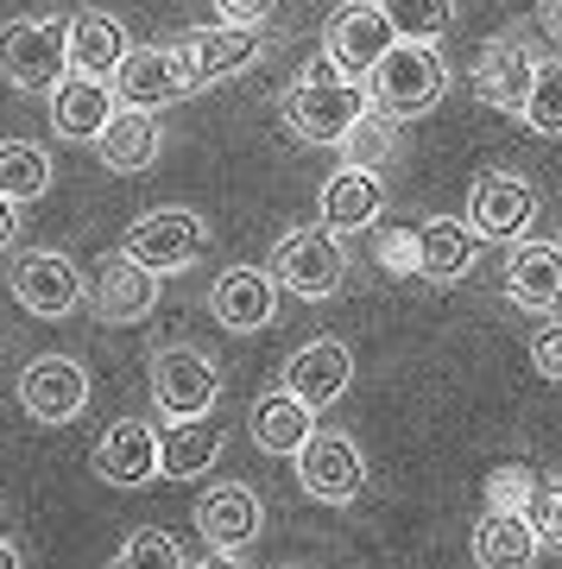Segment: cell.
<instances>
[{
	"label": "cell",
	"mask_w": 562,
	"mask_h": 569,
	"mask_svg": "<svg viewBox=\"0 0 562 569\" xmlns=\"http://www.w3.org/2000/svg\"><path fill=\"white\" fill-rule=\"evenodd\" d=\"M531 367H538L543 380H562V323H543L531 336Z\"/></svg>",
	"instance_id": "obj_35"
},
{
	"label": "cell",
	"mask_w": 562,
	"mask_h": 569,
	"mask_svg": "<svg viewBox=\"0 0 562 569\" xmlns=\"http://www.w3.org/2000/svg\"><path fill=\"white\" fill-rule=\"evenodd\" d=\"M44 190H51V152L39 140H0V197L26 209Z\"/></svg>",
	"instance_id": "obj_28"
},
{
	"label": "cell",
	"mask_w": 562,
	"mask_h": 569,
	"mask_svg": "<svg viewBox=\"0 0 562 569\" xmlns=\"http://www.w3.org/2000/svg\"><path fill=\"white\" fill-rule=\"evenodd\" d=\"M89 462L108 488H145V481H159V430L145 418H121V425L101 430Z\"/></svg>",
	"instance_id": "obj_18"
},
{
	"label": "cell",
	"mask_w": 562,
	"mask_h": 569,
	"mask_svg": "<svg viewBox=\"0 0 562 569\" xmlns=\"http://www.w3.org/2000/svg\"><path fill=\"white\" fill-rule=\"evenodd\" d=\"M0 563H20V550L7 545V538H0Z\"/></svg>",
	"instance_id": "obj_39"
},
{
	"label": "cell",
	"mask_w": 562,
	"mask_h": 569,
	"mask_svg": "<svg viewBox=\"0 0 562 569\" xmlns=\"http://www.w3.org/2000/svg\"><path fill=\"white\" fill-rule=\"evenodd\" d=\"M556 550H562V545H556Z\"/></svg>",
	"instance_id": "obj_40"
},
{
	"label": "cell",
	"mask_w": 562,
	"mask_h": 569,
	"mask_svg": "<svg viewBox=\"0 0 562 569\" xmlns=\"http://www.w3.org/2000/svg\"><path fill=\"white\" fill-rule=\"evenodd\" d=\"M20 406L32 425H77L89 406V367L77 355H39L20 373Z\"/></svg>",
	"instance_id": "obj_10"
},
{
	"label": "cell",
	"mask_w": 562,
	"mask_h": 569,
	"mask_svg": "<svg viewBox=\"0 0 562 569\" xmlns=\"http://www.w3.org/2000/svg\"><path fill=\"white\" fill-rule=\"evenodd\" d=\"M524 526L538 531V545H550V550L562 545V481H550V488L531 493V507H524Z\"/></svg>",
	"instance_id": "obj_34"
},
{
	"label": "cell",
	"mask_w": 562,
	"mask_h": 569,
	"mask_svg": "<svg viewBox=\"0 0 562 569\" xmlns=\"http://www.w3.org/2000/svg\"><path fill=\"white\" fill-rule=\"evenodd\" d=\"M538 531L524 526L519 512H486L481 526H474V563H493V569H505V563H538Z\"/></svg>",
	"instance_id": "obj_29"
},
{
	"label": "cell",
	"mask_w": 562,
	"mask_h": 569,
	"mask_svg": "<svg viewBox=\"0 0 562 569\" xmlns=\"http://www.w3.org/2000/svg\"><path fill=\"white\" fill-rule=\"evenodd\" d=\"M108 89H114V102H121V108H164V102H178L183 89H190L183 51H171V44H127L121 63H114V77H108Z\"/></svg>",
	"instance_id": "obj_13"
},
{
	"label": "cell",
	"mask_w": 562,
	"mask_h": 569,
	"mask_svg": "<svg viewBox=\"0 0 562 569\" xmlns=\"http://www.w3.org/2000/svg\"><path fill=\"white\" fill-rule=\"evenodd\" d=\"M209 317L234 336H253L279 317V279L260 272V266H228L215 284H209Z\"/></svg>",
	"instance_id": "obj_15"
},
{
	"label": "cell",
	"mask_w": 562,
	"mask_h": 569,
	"mask_svg": "<svg viewBox=\"0 0 562 569\" xmlns=\"http://www.w3.org/2000/svg\"><path fill=\"white\" fill-rule=\"evenodd\" d=\"M348 387H354V355H348V342H335V336H317V342H303L298 355L284 361V392H298L310 411L335 406Z\"/></svg>",
	"instance_id": "obj_17"
},
{
	"label": "cell",
	"mask_w": 562,
	"mask_h": 569,
	"mask_svg": "<svg viewBox=\"0 0 562 569\" xmlns=\"http://www.w3.org/2000/svg\"><path fill=\"white\" fill-rule=\"evenodd\" d=\"M538 13H543V32H550V39L562 44V0H543Z\"/></svg>",
	"instance_id": "obj_38"
},
{
	"label": "cell",
	"mask_w": 562,
	"mask_h": 569,
	"mask_svg": "<svg viewBox=\"0 0 562 569\" xmlns=\"http://www.w3.org/2000/svg\"><path fill=\"white\" fill-rule=\"evenodd\" d=\"M310 430H317V411L303 406L298 392H284V387L279 392H260L253 411H247V437H253L265 456H291Z\"/></svg>",
	"instance_id": "obj_26"
},
{
	"label": "cell",
	"mask_w": 562,
	"mask_h": 569,
	"mask_svg": "<svg viewBox=\"0 0 562 569\" xmlns=\"http://www.w3.org/2000/svg\"><path fill=\"white\" fill-rule=\"evenodd\" d=\"M13 247H20V203L0 197V253H13Z\"/></svg>",
	"instance_id": "obj_37"
},
{
	"label": "cell",
	"mask_w": 562,
	"mask_h": 569,
	"mask_svg": "<svg viewBox=\"0 0 562 569\" xmlns=\"http://www.w3.org/2000/svg\"><path fill=\"white\" fill-rule=\"evenodd\" d=\"M335 146H342V159H348V164H367V171H380V164L399 152V121H392L385 108L367 102L361 114L348 121V133H342Z\"/></svg>",
	"instance_id": "obj_30"
},
{
	"label": "cell",
	"mask_w": 562,
	"mask_h": 569,
	"mask_svg": "<svg viewBox=\"0 0 562 569\" xmlns=\"http://www.w3.org/2000/svg\"><path fill=\"white\" fill-rule=\"evenodd\" d=\"M63 70H70V58H63V20H7L0 26V77L13 82V89L44 96Z\"/></svg>",
	"instance_id": "obj_8"
},
{
	"label": "cell",
	"mask_w": 562,
	"mask_h": 569,
	"mask_svg": "<svg viewBox=\"0 0 562 569\" xmlns=\"http://www.w3.org/2000/svg\"><path fill=\"white\" fill-rule=\"evenodd\" d=\"M531 63H538V44L524 32H500L486 39V51L474 58V96L500 114H519L524 89H531Z\"/></svg>",
	"instance_id": "obj_16"
},
{
	"label": "cell",
	"mask_w": 562,
	"mask_h": 569,
	"mask_svg": "<svg viewBox=\"0 0 562 569\" xmlns=\"http://www.w3.org/2000/svg\"><path fill=\"white\" fill-rule=\"evenodd\" d=\"M51 127H58V140L82 146V140H96L101 121L114 114V89H108V77H82V70H63L51 89Z\"/></svg>",
	"instance_id": "obj_19"
},
{
	"label": "cell",
	"mask_w": 562,
	"mask_h": 569,
	"mask_svg": "<svg viewBox=\"0 0 562 569\" xmlns=\"http://www.w3.org/2000/svg\"><path fill=\"white\" fill-rule=\"evenodd\" d=\"M209 7H215L221 20H234V26H260L279 0H209Z\"/></svg>",
	"instance_id": "obj_36"
},
{
	"label": "cell",
	"mask_w": 562,
	"mask_h": 569,
	"mask_svg": "<svg viewBox=\"0 0 562 569\" xmlns=\"http://www.w3.org/2000/svg\"><path fill=\"white\" fill-rule=\"evenodd\" d=\"M291 462H298L303 493L322 500V507H348V500H361V488H367V456L348 430H310V437L291 449Z\"/></svg>",
	"instance_id": "obj_5"
},
{
	"label": "cell",
	"mask_w": 562,
	"mask_h": 569,
	"mask_svg": "<svg viewBox=\"0 0 562 569\" xmlns=\"http://www.w3.org/2000/svg\"><path fill=\"white\" fill-rule=\"evenodd\" d=\"M209 247V222H202L197 209H152V216H140V222L127 228L121 253L127 260L152 266V272H183V266H197V253Z\"/></svg>",
	"instance_id": "obj_7"
},
{
	"label": "cell",
	"mask_w": 562,
	"mask_h": 569,
	"mask_svg": "<svg viewBox=\"0 0 562 569\" xmlns=\"http://www.w3.org/2000/svg\"><path fill=\"white\" fill-rule=\"evenodd\" d=\"M183 51V70H190V89H209V82H228V77H247L253 63L265 58V32L260 26H202L178 44Z\"/></svg>",
	"instance_id": "obj_12"
},
{
	"label": "cell",
	"mask_w": 562,
	"mask_h": 569,
	"mask_svg": "<svg viewBox=\"0 0 562 569\" xmlns=\"http://www.w3.org/2000/svg\"><path fill=\"white\" fill-rule=\"evenodd\" d=\"M411 272L436 284H455L474 272V228L455 222V216H430V222L411 234Z\"/></svg>",
	"instance_id": "obj_22"
},
{
	"label": "cell",
	"mask_w": 562,
	"mask_h": 569,
	"mask_svg": "<svg viewBox=\"0 0 562 569\" xmlns=\"http://www.w3.org/2000/svg\"><path fill=\"white\" fill-rule=\"evenodd\" d=\"M127 26L108 20V13H77V20H63V58H70V70H82V77H114V63H121L127 51Z\"/></svg>",
	"instance_id": "obj_27"
},
{
	"label": "cell",
	"mask_w": 562,
	"mask_h": 569,
	"mask_svg": "<svg viewBox=\"0 0 562 569\" xmlns=\"http://www.w3.org/2000/svg\"><path fill=\"white\" fill-rule=\"evenodd\" d=\"M449 63L436 58V39H392L367 70V102L385 108L392 121H418L442 102Z\"/></svg>",
	"instance_id": "obj_1"
},
{
	"label": "cell",
	"mask_w": 562,
	"mask_h": 569,
	"mask_svg": "<svg viewBox=\"0 0 562 569\" xmlns=\"http://www.w3.org/2000/svg\"><path fill=\"white\" fill-rule=\"evenodd\" d=\"M7 291L20 298L26 317H39V323H63V317H77L82 298H89V284H82V266L58 247H26L20 260L7 266Z\"/></svg>",
	"instance_id": "obj_3"
},
{
	"label": "cell",
	"mask_w": 562,
	"mask_h": 569,
	"mask_svg": "<svg viewBox=\"0 0 562 569\" xmlns=\"http://www.w3.org/2000/svg\"><path fill=\"white\" fill-rule=\"evenodd\" d=\"M392 39H399V32H392V20L380 13V0H348V7H335V20L322 26V58L335 63V77L367 82L373 58H380Z\"/></svg>",
	"instance_id": "obj_11"
},
{
	"label": "cell",
	"mask_w": 562,
	"mask_h": 569,
	"mask_svg": "<svg viewBox=\"0 0 562 569\" xmlns=\"http://www.w3.org/2000/svg\"><path fill=\"white\" fill-rule=\"evenodd\" d=\"M361 108H367V82L335 77V63L317 58L298 82H291V89H284L279 114H284V127H291L298 140H310V146H335V140L348 133V121L361 114Z\"/></svg>",
	"instance_id": "obj_2"
},
{
	"label": "cell",
	"mask_w": 562,
	"mask_h": 569,
	"mask_svg": "<svg viewBox=\"0 0 562 569\" xmlns=\"http://www.w3.org/2000/svg\"><path fill=\"white\" fill-rule=\"evenodd\" d=\"M519 121L543 140H562V58H538L531 63V89L519 102Z\"/></svg>",
	"instance_id": "obj_31"
},
{
	"label": "cell",
	"mask_w": 562,
	"mask_h": 569,
	"mask_svg": "<svg viewBox=\"0 0 562 569\" xmlns=\"http://www.w3.org/2000/svg\"><path fill=\"white\" fill-rule=\"evenodd\" d=\"M272 279L284 284V291H298V298H335L348 279V247L335 228H298V234H284L279 247H272Z\"/></svg>",
	"instance_id": "obj_4"
},
{
	"label": "cell",
	"mask_w": 562,
	"mask_h": 569,
	"mask_svg": "<svg viewBox=\"0 0 562 569\" xmlns=\"http://www.w3.org/2000/svg\"><path fill=\"white\" fill-rule=\"evenodd\" d=\"M152 305H159V272H152V266L127 260V253H114V260L101 266V279H96V317L108 329L140 323Z\"/></svg>",
	"instance_id": "obj_23"
},
{
	"label": "cell",
	"mask_w": 562,
	"mask_h": 569,
	"mask_svg": "<svg viewBox=\"0 0 562 569\" xmlns=\"http://www.w3.org/2000/svg\"><path fill=\"white\" fill-rule=\"evenodd\" d=\"M121 563H171V569H190L197 557L171 538V531H159V526H140L133 538L121 545Z\"/></svg>",
	"instance_id": "obj_33"
},
{
	"label": "cell",
	"mask_w": 562,
	"mask_h": 569,
	"mask_svg": "<svg viewBox=\"0 0 562 569\" xmlns=\"http://www.w3.org/2000/svg\"><path fill=\"white\" fill-rule=\"evenodd\" d=\"M380 13L399 39H442L455 20V0H380Z\"/></svg>",
	"instance_id": "obj_32"
},
{
	"label": "cell",
	"mask_w": 562,
	"mask_h": 569,
	"mask_svg": "<svg viewBox=\"0 0 562 569\" xmlns=\"http://www.w3.org/2000/svg\"><path fill=\"white\" fill-rule=\"evenodd\" d=\"M152 406L164 418H197L221 406V367L190 342H159L152 348Z\"/></svg>",
	"instance_id": "obj_6"
},
{
	"label": "cell",
	"mask_w": 562,
	"mask_h": 569,
	"mask_svg": "<svg viewBox=\"0 0 562 569\" xmlns=\"http://www.w3.org/2000/svg\"><path fill=\"white\" fill-rule=\"evenodd\" d=\"M260 526H265V507L247 481H215L197 500V531H202V545H209V557H241L260 538Z\"/></svg>",
	"instance_id": "obj_14"
},
{
	"label": "cell",
	"mask_w": 562,
	"mask_h": 569,
	"mask_svg": "<svg viewBox=\"0 0 562 569\" xmlns=\"http://www.w3.org/2000/svg\"><path fill=\"white\" fill-rule=\"evenodd\" d=\"M538 222V190L519 171H481L468 183V228L474 241H519Z\"/></svg>",
	"instance_id": "obj_9"
},
{
	"label": "cell",
	"mask_w": 562,
	"mask_h": 569,
	"mask_svg": "<svg viewBox=\"0 0 562 569\" xmlns=\"http://www.w3.org/2000/svg\"><path fill=\"white\" fill-rule=\"evenodd\" d=\"M215 456H221V425L209 418V411H197V418H164V430H159V475H171V481H197V475H209Z\"/></svg>",
	"instance_id": "obj_25"
},
{
	"label": "cell",
	"mask_w": 562,
	"mask_h": 569,
	"mask_svg": "<svg viewBox=\"0 0 562 569\" xmlns=\"http://www.w3.org/2000/svg\"><path fill=\"white\" fill-rule=\"evenodd\" d=\"M89 146L101 152V164H108V171L133 178V171H145V164L159 159L164 140H159V121H152L145 108H121V102H114V114L101 121V133Z\"/></svg>",
	"instance_id": "obj_24"
},
{
	"label": "cell",
	"mask_w": 562,
	"mask_h": 569,
	"mask_svg": "<svg viewBox=\"0 0 562 569\" xmlns=\"http://www.w3.org/2000/svg\"><path fill=\"white\" fill-rule=\"evenodd\" d=\"M385 216V183L380 171H367V164H342L335 178L322 183V228H335V234H361Z\"/></svg>",
	"instance_id": "obj_21"
},
{
	"label": "cell",
	"mask_w": 562,
	"mask_h": 569,
	"mask_svg": "<svg viewBox=\"0 0 562 569\" xmlns=\"http://www.w3.org/2000/svg\"><path fill=\"white\" fill-rule=\"evenodd\" d=\"M505 298L519 310H562V241H519L505 253Z\"/></svg>",
	"instance_id": "obj_20"
}]
</instances>
